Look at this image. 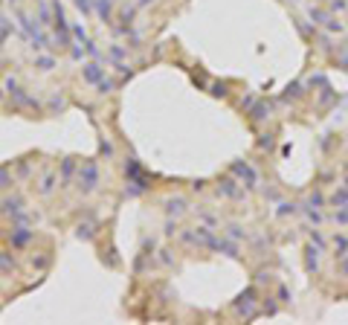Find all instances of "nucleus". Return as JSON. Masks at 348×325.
Segmentation results:
<instances>
[{
	"mask_svg": "<svg viewBox=\"0 0 348 325\" xmlns=\"http://www.w3.org/2000/svg\"><path fill=\"white\" fill-rule=\"evenodd\" d=\"M79 180H82V186L90 192V189H96V183H99V171H96V166L87 160L82 166V171H79Z\"/></svg>",
	"mask_w": 348,
	"mask_h": 325,
	"instance_id": "nucleus-1",
	"label": "nucleus"
},
{
	"mask_svg": "<svg viewBox=\"0 0 348 325\" xmlns=\"http://www.w3.org/2000/svg\"><path fill=\"white\" fill-rule=\"evenodd\" d=\"M29 235H32V232H29L23 223H17V229H12V244H15V247H23V244L29 241Z\"/></svg>",
	"mask_w": 348,
	"mask_h": 325,
	"instance_id": "nucleus-2",
	"label": "nucleus"
},
{
	"mask_svg": "<svg viewBox=\"0 0 348 325\" xmlns=\"http://www.w3.org/2000/svg\"><path fill=\"white\" fill-rule=\"evenodd\" d=\"M84 79L99 85V82H102V67H99V64H84Z\"/></svg>",
	"mask_w": 348,
	"mask_h": 325,
	"instance_id": "nucleus-3",
	"label": "nucleus"
},
{
	"mask_svg": "<svg viewBox=\"0 0 348 325\" xmlns=\"http://www.w3.org/2000/svg\"><path fill=\"white\" fill-rule=\"evenodd\" d=\"M99 12L105 20H111V0H99Z\"/></svg>",
	"mask_w": 348,
	"mask_h": 325,
	"instance_id": "nucleus-4",
	"label": "nucleus"
},
{
	"mask_svg": "<svg viewBox=\"0 0 348 325\" xmlns=\"http://www.w3.org/2000/svg\"><path fill=\"white\" fill-rule=\"evenodd\" d=\"M183 212V201H168V215H180Z\"/></svg>",
	"mask_w": 348,
	"mask_h": 325,
	"instance_id": "nucleus-5",
	"label": "nucleus"
},
{
	"mask_svg": "<svg viewBox=\"0 0 348 325\" xmlns=\"http://www.w3.org/2000/svg\"><path fill=\"white\" fill-rule=\"evenodd\" d=\"M79 238H93V223H84V226H79Z\"/></svg>",
	"mask_w": 348,
	"mask_h": 325,
	"instance_id": "nucleus-6",
	"label": "nucleus"
},
{
	"mask_svg": "<svg viewBox=\"0 0 348 325\" xmlns=\"http://www.w3.org/2000/svg\"><path fill=\"white\" fill-rule=\"evenodd\" d=\"M38 67H41V70H52V58H38Z\"/></svg>",
	"mask_w": 348,
	"mask_h": 325,
	"instance_id": "nucleus-7",
	"label": "nucleus"
},
{
	"mask_svg": "<svg viewBox=\"0 0 348 325\" xmlns=\"http://www.w3.org/2000/svg\"><path fill=\"white\" fill-rule=\"evenodd\" d=\"M0 186H9V174L6 171H0Z\"/></svg>",
	"mask_w": 348,
	"mask_h": 325,
	"instance_id": "nucleus-8",
	"label": "nucleus"
},
{
	"mask_svg": "<svg viewBox=\"0 0 348 325\" xmlns=\"http://www.w3.org/2000/svg\"><path fill=\"white\" fill-rule=\"evenodd\" d=\"M139 3H148V0H139Z\"/></svg>",
	"mask_w": 348,
	"mask_h": 325,
	"instance_id": "nucleus-9",
	"label": "nucleus"
},
{
	"mask_svg": "<svg viewBox=\"0 0 348 325\" xmlns=\"http://www.w3.org/2000/svg\"><path fill=\"white\" fill-rule=\"evenodd\" d=\"M12 3H15V0H12Z\"/></svg>",
	"mask_w": 348,
	"mask_h": 325,
	"instance_id": "nucleus-10",
	"label": "nucleus"
}]
</instances>
